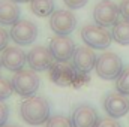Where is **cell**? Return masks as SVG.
Instances as JSON below:
<instances>
[{"mask_svg":"<svg viewBox=\"0 0 129 127\" xmlns=\"http://www.w3.org/2000/svg\"><path fill=\"white\" fill-rule=\"evenodd\" d=\"M23 120L30 126H41L50 118V103L42 96L27 97L20 108Z\"/></svg>","mask_w":129,"mask_h":127,"instance_id":"cell-1","label":"cell"},{"mask_svg":"<svg viewBox=\"0 0 129 127\" xmlns=\"http://www.w3.org/2000/svg\"><path fill=\"white\" fill-rule=\"evenodd\" d=\"M95 70L99 78H102L105 81H113V79H117L119 75L122 73L123 61L116 52L107 51V52H102L101 55H98Z\"/></svg>","mask_w":129,"mask_h":127,"instance_id":"cell-2","label":"cell"},{"mask_svg":"<svg viewBox=\"0 0 129 127\" xmlns=\"http://www.w3.org/2000/svg\"><path fill=\"white\" fill-rule=\"evenodd\" d=\"M81 39L92 49H107L113 42V36L107 27H101L98 24L84 26L81 29Z\"/></svg>","mask_w":129,"mask_h":127,"instance_id":"cell-3","label":"cell"},{"mask_svg":"<svg viewBox=\"0 0 129 127\" xmlns=\"http://www.w3.org/2000/svg\"><path fill=\"white\" fill-rule=\"evenodd\" d=\"M50 78L53 79L54 84L60 87H68V85H77L78 82H83L86 76L80 75L74 64L69 63H59L54 61V64L50 67Z\"/></svg>","mask_w":129,"mask_h":127,"instance_id":"cell-4","label":"cell"},{"mask_svg":"<svg viewBox=\"0 0 129 127\" xmlns=\"http://www.w3.org/2000/svg\"><path fill=\"white\" fill-rule=\"evenodd\" d=\"M39 76L36 75L35 70H18L15 72L14 78H12V87L14 91L21 97H32L36 94L38 88H39Z\"/></svg>","mask_w":129,"mask_h":127,"instance_id":"cell-5","label":"cell"},{"mask_svg":"<svg viewBox=\"0 0 129 127\" xmlns=\"http://www.w3.org/2000/svg\"><path fill=\"white\" fill-rule=\"evenodd\" d=\"M119 6L111 0L99 2L93 9V20L101 27H113L119 21Z\"/></svg>","mask_w":129,"mask_h":127,"instance_id":"cell-6","label":"cell"},{"mask_svg":"<svg viewBox=\"0 0 129 127\" xmlns=\"http://www.w3.org/2000/svg\"><path fill=\"white\" fill-rule=\"evenodd\" d=\"M50 27L57 36H68L75 30L77 18L71 11L66 9L54 11L50 18Z\"/></svg>","mask_w":129,"mask_h":127,"instance_id":"cell-7","label":"cell"},{"mask_svg":"<svg viewBox=\"0 0 129 127\" xmlns=\"http://www.w3.org/2000/svg\"><path fill=\"white\" fill-rule=\"evenodd\" d=\"M9 36L17 45H23V46L32 45L35 39L38 37V27L35 23L29 20H18L11 27Z\"/></svg>","mask_w":129,"mask_h":127,"instance_id":"cell-8","label":"cell"},{"mask_svg":"<svg viewBox=\"0 0 129 127\" xmlns=\"http://www.w3.org/2000/svg\"><path fill=\"white\" fill-rule=\"evenodd\" d=\"M50 51L54 57V61L59 63H68L72 60L75 52V43L69 36H54L50 40Z\"/></svg>","mask_w":129,"mask_h":127,"instance_id":"cell-9","label":"cell"},{"mask_svg":"<svg viewBox=\"0 0 129 127\" xmlns=\"http://www.w3.org/2000/svg\"><path fill=\"white\" fill-rule=\"evenodd\" d=\"M27 63L30 66V69L35 72H44V70H50V67L54 64V57L50 48L44 45H38L29 51Z\"/></svg>","mask_w":129,"mask_h":127,"instance_id":"cell-10","label":"cell"},{"mask_svg":"<svg viewBox=\"0 0 129 127\" xmlns=\"http://www.w3.org/2000/svg\"><path fill=\"white\" fill-rule=\"evenodd\" d=\"M96 54L90 46H78L74 52L72 64L80 75L87 76L93 70V67L96 64Z\"/></svg>","mask_w":129,"mask_h":127,"instance_id":"cell-11","label":"cell"},{"mask_svg":"<svg viewBox=\"0 0 129 127\" xmlns=\"http://www.w3.org/2000/svg\"><path fill=\"white\" fill-rule=\"evenodd\" d=\"M104 109L111 118H120L129 112L128 96L117 93H108L104 99Z\"/></svg>","mask_w":129,"mask_h":127,"instance_id":"cell-12","label":"cell"},{"mask_svg":"<svg viewBox=\"0 0 129 127\" xmlns=\"http://www.w3.org/2000/svg\"><path fill=\"white\" fill-rule=\"evenodd\" d=\"M26 61H27V55L20 46H6L2 51L0 63L6 70L18 72V70L24 69Z\"/></svg>","mask_w":129,"mask_h":127,"instance_id":"cell-13","label":"cell"},{"mask_svg":"<svg viewBox=\"0 0 129 127\" xmlns=\"http://www.w3.org/2000/svg\"><path fill=\"white\" fill-rule=\"evenodd\" d=\"M74 127H96L99 120L98 111L90 105H78L71 117Z\"/></svg>","mask_w":129,"mask_h":127,"instance_id":"cell-14","label":"cell"},{"mask_svg":"<svg viewBox=\"0 0 129 127\" xmlns=\"http://www.w3.org/2000/svg\"><path fill=\"white\" fill-rule=\"evenodd\" d=\"M20 8L14 0H0V24L14 26L20 20Z\"/></svg>","mask_w":129,"mask_h":127,"instance_id":"cell-15","label":"cell"},{"mask_svg":"<svg viewBox=\"0 0 129 127\" xmlns=\"http://www.w3.org/2000/svg\"><path fill=\"white\" fill-rule=\"evenodd\" d=\"M30 9L36 17L45 18L51 17V14L56 11L54 0H30Z\"/></svg>","mask_w":129,"mask_h":127,"instance_id":"cell-16","label":"cell"},{"mask_svg":"<svg viewBox=\"0 0 129 127\" xmlns=\"http://www.w3.org/2000/svg\"><path fill=\"white\" fill-rule=\"evenodd\" d=\"M111 36H113L114 42H117L120 45H129V21L128 20L117 21L113 26Z\"/></svg>","mask_w":129,"mask_h":127,"instance_id":"cell-17","label":"cell"},{"mask_svg":"<svg viewBox=\"0 0 129 127\" xmlns=\"http://www.w3.org/2000/svg\"><path fill=\"white\" fill-rule=\"evenodd\" d=\"M116 90L120 94H125V96L129 94V66L123 67L122 73L116 79Z\"/></svg>","mask_w":129,"mask_h":127,"instance_id":"cell-18","label":"cell"},{"mask_svg":"<svg viewBox=\"0 0 129 127\" xmlns=\"http://www.w3.org/2000/svg\"><path fill=\"white\" fill-rule=\"evenodd\" d=\"M45 127H74L72 126V121L69 118H66L63 115H54V117H50Z\"/></svg>","mask_w":129,"mask_h":127,"instance_id":"cell-19","label":"cell"},{"mask_svg":"<svg viewBox=\"0 0 129 127\" xmlns=\"http://www.w3.org/2000/svg\"><path fill=\"white\" fill-rule=\"evenodd\" d=\"M12 93H14L12 81H8L6 78H0V100H5V99L11 97Z\"/></svg>","mask_w":129,"mask_h":127,"instance_id":"cell-20","label":"cell"},{"mask_svg":"<svg viewBox=\"0 0 129 127\" xmlns=\"http://www.w3.org/2000/svg\"><path fill=\"white\" fill-rule=\"evenodd\" d=\"M8 117H9V108L3 100H0V127H3L6 124Z\"/></svg>","mask_w":129,"mask_h":127,"instance_id":"cell-21","label":"cell"},{"mask_svg":"<svg viewBox=\"0 0 129 127\" xmlns=\"http://www.w3.org/2000/svg\"><path fill=\"white\" fill-rule=\"evenodd\" d=\"M63 2L71 11H75V9H81L89 0H63Z\"/></svg>","mask_w":129,"mask_h":127,"instance_id":"cell-22","label":"cell"},{"mask_svg":"<svg viewBox=\"0 0 129 127\" xmlns=\"http://www.w3.org/2000/svg\"><path fill=\"white\" fill-rule=\"evenodd\" d=\"M96 127H122L120 126V123L116 120V118H104V120H101L99 123H98Z\"/></svg>","mask_w":129,"mask_h":127,"instance_id":"cell-23","label":"cell"},{"mask_svg":"<svg viewBox=\"0 0 129 127\" xmlns=\"http://www.w3.org/2000/svg\"><path fill=\"white\" fill-rule=\"evenodd\" d=\"M119 12L123 17V20L129 21V0H122L119 5Z\"/></svg>","mask_w":129,"mask_h":127,"instance_id":"cell-24","label":"cell"},{"mask_svg":"<svg viewBox=\"0 0 129 127\" xmlns=\"http://www.w3.org/2000/svg\"><path fill=\"white\" fill-rule=\"evenodd\" d=\"M9 37H11V36H9V33L6 32L5 29H2V27H0V52H2V51L8 46Z\"/></svg>","mask_w":129,"mask_h":127,"instance_id":"cell-25","label":"cell"},{"mask_svg":"<svg viewBox=\"0 0 129 127\" xmlns=\"http://www.w3.org/2000/svg\"><path fill=\"white\" fill-rule=\"evenodd\" d=\"M14 2H17V3H27V2H30V0H14Z\"/></svg>","mask_w":129,"mask_h":127,"instance_id":"cell-26","label":"cell"},{"mask_svg":"<svg viewBox=\"0 0 129 127\" xmlns=\"http://www.w3.org/2000/svg\"><path fill=\"white\" fill-rule=\"evenodd\" d=\"M3 127H17V126H11V124H8V126H6V124H5Z\"/></svg>","mask_w":129,"mask_h":127,"instance_id":"cell-27","label":"cell"},{"mask_svg":"<svg viewBox=\"0 0 129 127\" xmlns=\"http://www.w3.org/2000/svg\"><path fill=\"white\" fill-rule=\"evenodd\" d=\"M0 67H2V63H0Z\"/></svg>","mask_w":129,"mask_h":127,"instance_id":"cell-28","label":"cell"}]
</instances>
